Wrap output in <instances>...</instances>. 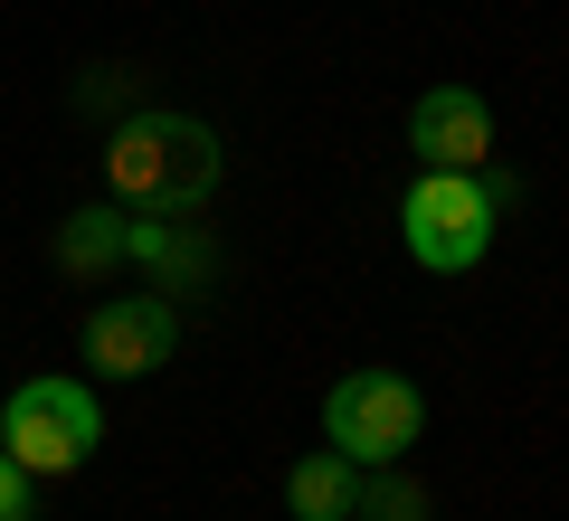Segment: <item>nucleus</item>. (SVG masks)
<instances>
[{"mask_svg":"<svg viewBox=\"0 0 569 521\" xmlns=\"http://www.w3.org/2000/svg\"><path fill=\"white\" fill-rule=\"evenodd\" d=\"M323 437L342 445L351 464H399L408 445L427 437V399L408 370H351V380H332L323 399Z\"/></svg>","mask_w":569,"mask_h":521,"instance_id":"nucleus-4","label":"nucleus"},{"mask_svg":"<svg viewBox=\"0 0 569 521\" xmlns=\"http://www.w3.org/2000/svg\"><path fill=\"white\" fill-rule=\"evenodd\" d=\"M86 361L104 370V380H142V370H162L171 351H181V313H171V294H114L86 313Z\"/></svg>","mask_w":569,"mask_h":521,"instance_id":"nucleus-5","label":"nucleus"},{"mask_svg":"<svg viewBox=\"0 0 569 521\" xmlns=\"http://www.w3.org/2000/svg\"><path fill=\"white\" fill-rule=\"evenodd\" d=\"M96 445H104V408L86 380H20V399L0 408V455L20 464L29 483L77 474Z\"/></svg>","mask_w":569,"mask_h":521,"instance_id":"nucleus-3","label":"nucleus"},{"mask_svg":"<svg viewBox=\"0 0 569 521\" xmlns=\"http://www.w3.org/2000/svg\"><path fill=\"white\" fill-rule=\"evenodd\" d=\"M351 512H361V521H427V483L399 474V464H380V483H361Z\"/></svg>","mask_w":569,"mask_h":521,"instance_id":"nucleus-10","label":"nucleus"},{"mask_svg":"<svg viewBox=\"0 0 569 521\" xmlns=\"http://www.w3.org/2000/svg\"><path fill=\"white\" fill-rule=\"evenodd\" d=\"M48 257H58V275L96 284L104 265H123V209H67L58 238H48Z\"/></svg>","mask_w":569,"mask_h":521,"instance_id":"nucleus-9","label":"nucleus"},{"mask_svg":"<svg viewBox=\"0 0 569 521\" xmlns=\"http://www.w3.org/2000/svg\"><path fill=\"white\" fill-rule=\"evenodd\" d=\"M493 190L485 171H418L399 200V247L427 265V275H466V265L493 257Z\"/></svg>","mask_w":569,"mask_h":521,"instance_id":"nucleus-2","label":"nucleus"},{"mask_svg":"<svg viewBox=\"0 0 569 521\" xmlns=\"http://www.w3.org/2000/svg\"><path fill=\"white\" fill-rule=\"evenodd\" d=\"M104 190L123 209H209L219 190V133L200 114H171V104H142L104 133Z\"/></svg>","mask_w":569,"mask_h":521,"instance_id":"nucleus-1","label":"nucleus"},{"mask_svg":"<svg viewBox=\"0 0 569 521\" xmlns=\"http://www.w3.org/2000/svg\"><path fill=\"white\" fill-rule=\"evenodd\" d=\"M408 152H418V171H485L493 161V104L475 86H427L408 104Z\"/></svg>","mask_w":569,"mask_h":521,"instance_id":"nucleus-6","label":"nucleus"},{"mask_svg":"<svg viewBox=\"0 0 569 521\" xmlns=\"http://www.w3.org/2000/svg\"><path fill=\"white\" fill-rule=\"evenodd\" d=\"M351 502H361V464L332 445V455H305L295 474H284V512L295 521H351Z\"/></svg>","mask_w":569,"mask_h":521,"instance_id":"nucleus-8","label":"nucleus"},{"mask_svg":"<svg viewBox=\"0 0 569 521\" xmlns=\"http://www.w3.org/2000/svg\"><path fill=\"white\" fill-rule=\"evenodd\" d=\"M0 521H29V474L0 455Z\"/></svg>","mask_w":569,"mask_h":521,"instance_id":"nucleus-11","label":"nucleus"},{"mask_svg":"<svg viewBox=\"0 0 569 521\" xmlns=\"http://www.w3.org/2000/svg\"><path fill=\"white\" fill-rule=\"evenodd\" d=\"M123 257L152 265V275H171V294H190V284L209 275V228H200V209H123Z\"/></svg>","mask_w":569,"mask_h":521,"instance_id":"nucleus-7","label":"nucleus"}]
</instances>
